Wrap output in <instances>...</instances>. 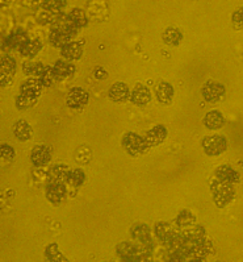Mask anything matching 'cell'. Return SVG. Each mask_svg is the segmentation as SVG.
I'll return each instance as SVG.
<instances>
[{"instance_id": "obj_1", "label": "cell", "mask_w": 243, "mask_h": 262, "mask_svg": "<svg viewBox=\"0 0 243 262\" xmlns=\"http://www.w3.org/2000/svg\"><path fill=\"white\" fill-rule=\"evenodd\" d=\"M78 33V28H75L74 25L71 24L70 20H68L66 24L63 25H59L57 28H53L50 31L49 34V42L52 43L54 48H62L67 45L68 42L72 41V38L77 36Z\"/></svg>"}, {"instance_id": "obj_2", "label": "cell", "mask_w": 243, "mask_h": 262, "mask_svg": "<svg viewBox=\"0 0 243 262\" xmlns=\"http://www.w3.org/2000/svg\"><path fill=\"white\" fill-rule=\"evenodd\" d=\"M210 190H212L213 199L217 207L228 206L235 196V191L231 183H225L215 178L210 183Z\"/></svg>"}, {"instance_id": "obj_3", "label": "cell", "mask_w": 243, "mask_h": 262, "mask_svg": "<svg viewBox=\"0 0 243 262\" xmlns=\"http://www.w3.org/2000/svg\"><path fill=\"white\" fill-rule=\"evenodd\" d=\"M123 146L132 157L143 155L150 146L148 145L145 137H141L134 132H128L123 137Z\"/></svg>"}, {"instance_id": "obj_4", "label": "cell", "mask_w": 243, "mask_h": 262, "mask_svg": "<svg viewBox=\"0 0 243 262\" xmlns=\"http://www.w3.org/2000/svg\"><path fill=\"white\" fill-rule=\"evenodd\" d=\"M203 148L205 155L214 157V156L222 155L226 148H228V141L224 136L218 135H212V136H206L203 140Z\"/></svg>"}, {"instance_id": "obj_5", "label": "cell", "mask_w": 243, "mask_h": 262, "mask_svg": "<svg viewBox=\"0 0 243 262\" xmlns=\"http://www.w3.org/2000/svg\"><path fill=\"white\" fill-rule=\"evenodd\" d=\"M201 94H203L204 99H205L206 102L217 103L218 100H221V99L224 98L225 87L224 84L218 83V82L208 80V82L203 86Z\"/></svg>"}, {"instance_id": "obj_6", "label": "cell", "mask_w": 243, "mask_h": 262, "mask_svg": "<svg viewBox=\"0 0 243 262\" xmlns=\"http://www.w3.org/2000/svg\"><path fill=\"white\" fill-rule=\"evenodd\" d=\"M132 236L133 238L139 244V247L148 248V249L153 250L154 248V243L151 238V232L150 228L145 224H138L132 229Z\"/></svg>"}, {"instance_id": "obj_7", "label": "cell", "mask_w": 243, "mask_h": 262, "mask_svg": "<svg viewBox=\"0 0 243 262\" xmlns=\"http://www.w3.org/2000/svg\"><path fill=\"white\" fill-rule=\"evenodd\" d=\"M16 73V61L10 56L2 58V69H0V80L2 86H11Z\"/></svg>"}, {"instance_id": "obj_8", "label": "cell", "mask_w": 243, "mask_h": 262, "mask_svg": "<svg viewBox=\"0 0 243 262\" xmlns=\"http://www.w3.org/2000/svg\"><path fill=\"white\" fill-rule=\"evenodd\" d=\"M52 160V148L47 145H37L31 153L32 164L36 167L46 166Z\"/></svg>"}, {"instance_id": "obj_9", "label": "cell", "mask_w": 243, "mask_h": 262, "mask_svg": "<svg viewBox=\"0 0 243 262\" xmlns=\"http://www.w3.org/2000/svg\"><path fill=\"white\" fill-rule=\"evenodd\" d=\"M66 185L59 182H47L46 198L53 204H61L66 199Z\"/></svg>"}, {"instance_id": "obj_10", "label": "cell", "mask_w": 243, "mask_h": 262, "mask_svg": "<svg viewBox=\"0 0 243 262\" xmlns=\"http://www.w3.org/2000/svg\"><path fill=\"white\" fill-rule=\"evenodd\" d=\"M89 100V95L86 90L80 89V87H74L71 89L67 94V99H66V103H67L68 107L71 108H80L86 105Z\"/></svg>"}, {"instance_id": "obj_11", "label": "cell", "mask_w": 243, "mask_h": 262, "mask_svg": "<svg viewBox=\"0 0 243 262\" xmlns=\"http://www.w3.org/2000/svg\"><path fill=\"white\" fill-rule=\"evenodd\" d=\"M42 89L43 84L40 78L32 77L25 80V82H22V84L20 86V94L32 96V98H40Z\"/></svg>"}, {"instance_id": "obj_12", "label": "cell", "mask_w": 243, "mask_h": 262, "mask_svg": "<svg viewBox=\"0 0 243 262\" xmlns=\"http://www.w3.org/2000/svg\"><path fill=\"white\" fill-rule=\"evenodd\" d=\"M130 102L134 105H138V107H143V105L148 104L151 100V94L150 90L148 89L143 84H138L133 89V91L130 93Z\"/></svg>"}, {"instance_id": "obj_13", "label": "cell", "mask_w": 243, "mask_h": 262, "mask_svg": "<svg viewBox=\"0 0 243 262\" xmlns=\"http://www.w3.org/2000/svg\"><path fill=\"white\" fill-rule=\"evenodd\" d=\"M154 232H155V236H157L158 240H160L162 243L167 244V247H168L169 244H171V241L175 238L176 233H178V232H176L175 229H174L173 227H171V225L166 222L158 223V224L155 225Z\"/></svg>"}, {"instance_id": "obj_14", "label": "cell", "mask_w": 243, "mask_h": 262, "mask_svg": "<svg viewBox=\"0 0 243 262\" xmlns=\"http://www.w3.org/2000/svg\"><path fill=\"white\" fill-rule=\"evenodd\" d=\"M215 178L225 183H238L240 181V176L237 170H234L233 167L228 166V165H222V166L217 167L215 170Z\"/></svg>"}, {"instance_id": "obj_15", "label": "cell", "mask_w": 243, "mask_h": 262, "mask_svg": "<svg viewBox=\"0 0 243 262\" xmlns=\"http://www.w3.org/2000/svg\"><path fill=\"white\" fill-rule=\"evenodd\" d=\"M7 45L11 48V49L15 50H21L22 48L29 42V36L28 33L22 29H17V31L12 32V33L7 37Z\"/></svg>"}, {"instance_id": "obj_16", "label": "cell", "mask_w": 243, "mask_h": 262, "mask_svg": "<svg viewBox=\"0 0 243 262\" xmlns=\"http://www.w3.org/2000/svg\"><path fill=\"white\" fill-rule=\"evenodd\" d=\"M167 137V128L164 125H155L154 128H151L148 133H146L145 140L148 142V145L157 146L166 140Z\"/></svg>"}, {"instance_id": "obj_17", "label": "cell", "mask_w": 243, "mask_h": 262, "mask_svg": "<svg viewBox=\"0 0 243 262\" xmlns=\"http://www.w3.org/2000/svg\"><path fill=\"white\" fill-rule=\"evenodd\" d=\"M68 169L66 165H54L47 171V182H59V183H67Z\"/></svg>"}, {"instance_id": "obj_18", "label": "cell", "mask_w": 243, "mask_h": 262, "mask_svg": "<svg viewBox=\"0 0 243 262\" xmlns=\"http://www.w3.org/2000/svg\"><path fill=\"white\" fill-rule=\"evenodd\" d=\"M61 53L63 58H66L67 61H77L83 54V47L78 41H71V42H68L67 45L62 48Z\"/></svg>"}, {"instance_id": "obj_19", "label": "cell", "mask_w": 243, "mask_h": 262, "mask_svg": "<svg viewBox=\"0 0 243 262\" xmlns=\"http://www.w3.org/2000/svg\"><path fill=\"white\" fill-rule=\"evenodd\" d=\"M129 96H130L129 87H128V84L123 83V82L114 83L113 86L109 89V98H111L113 102H117V103L125 102Z\"/></svg>"}, {"instance_id": "obj_20", "label": "cell", "mask_w": 243, "mask_h": 262, "mask_svg": "<svg viewBox=\"0 0 243 262\" xmlns=\"http://www.w3.org/2000/svg\"><path fill=\"white\" fill-rule=\"evenodd\" d=\"M225 119L222 116V114L217 110H213V111H209L204 117V125L208 128V129L217 130L220 128L224 126Z\"/></svg>"}, {"instance_id": "obj_21", "label": "cell", "mask_w": 243, "mask_h": 262, "mask_svg": "<svg viewBox=\"0 0 243 262\" xmlns=\"http://www.w3.org/2000/svg\"><path fill=\"white\" fill-rule=\"evenodd\" d=\"M53 68H54V71H56L58 79H67V78H71L75 74V70H77L74 63H71V62L67 61H62V59L57 61Z\"/></svg>"}, {"instance_id": "obj_22", "label": "cell", "mask_w": 243, "mask_h": 262, "mask_svg": "<svg viewBox=\"0 0 243 262\" xmlns=\"http://www.w3.org/2000/svg\"><path fill=\"white\" fill-rule=\"evenodd\" d=\"M13 133H15L16 139L20 140V141H28L32 139L33 130L27 121L19 120L13 124Z\"/></svg>"}, {"instance_id": "obj_23", "label": "cell", "mask_w": 243, "mask_h": 262, "mask_svg": "<svg viewBox=\"0 0 243 262\" xmlns=\"http://www.w3.org/2000/svg\"><path fill=\"white\" fill-rule=\"evenodd\" d=\"M157 98L162 104H169L174 99V87L167 82H162L157 89Z\"/></svg>"}, {"instance_id": "obj_24", "label": "cell", "mask_w": 243, "mask_h": 262, "mask_svg": "<svg viewBox=\"0 0 243 262\" xmlns=\"http://www.w3.org/2000/svg\"><path fill=\"white\" fill-rule=\"evenodd\" d=\"M41 49H42V41L40 38H34V40L29 41L20 52H21L22 56L31 59L37 56Z\"/></svg>"}, {"instance_id": "obj_25", "label": "cell", "mask_w": 243, "mask_h": 262, "mask_svg": "<svg viewBox=\"0 0 243 262\" xmlns=\"http://www.w3.org/2000/svg\"><path fill=\"white\" fill-rule=\"evenodd\" d=\"M43 70H45V66L42 65V62H24L22 63V71L28 77L40 78Z\"/></svg>"}, {"instance_id": "obj_26", "label": "cell", "mask_w": 243, "mask_h": 262, "mask_svg": "<svg viewBox=\"0 0 243 262\" xmlns=\"http://www.w3.org/2000/svg\"><path fill=\"white\" fill-rule=\"evenodd\" d=\"M67 16H68V20H70V23L74 25L75 28H78V29L83 28V27H86L87 25L86 15H84L83 11L79 10V8H74V10L71 11Z\"/></svg>"}, {"instance_id": "obj_27", "label": "cell", "mask_w": 243, "mask_h": 262, "mask_svg": "<svg viewBox=\"0 0 243 262\" xmlns=\"http://www.w3.org/2000/svg\"><path fill=\"white\" fill-rule=\"evenodd\" d=\"M163 40L167 45H171V47H176L180 43V41L183 40V34L179 29L175 28H168L164 31L163 33Z\"/></svg>"}, {"instance_id": "obj_28", "label": "cell", "mask_w": 243, "mask_h": 262, "mask_svg": "<svg viewBox=\"0 0 243 262\" xmlns=\"http://www.w3.org/2000/svg\"><path fill=\"white\" fill-rule=\"evenodd\" d=\"M86 181V174L82 169H72L68 171L67 176V183L74 187H79L82 186Z\"/></svg>"}, {"instance_id": "obj_29", "label": "cell", "mask_w": 243, "mask_h": 262, "mask_svg": "<svg viewBox=\"0 0 243 262\" xmlns=\"http://www.w3.org/2000/svg\"><path fill=\"white\" fill-rule=\"evenodd\" d=\"M175 222L179 228L184 229L195 225V223H196V217H195V215H192L189 211H182V212L179 213L178 217H176Z\"/></svg>"}, {"instance_id": "obj_30", "label": "cell", "mask_w": 243, "mask_h": 262, "mask_svg": "<svg viewBox=\"0 0 243 262\" xmlns=\"http://www.w3.org/2000/svg\"><path fill=\"white\" fill-rule=\"evenodd\" d=\"M38 98H32V96L24 95V94H20L16 98V107L17 110H21V111H25V110H29V108L34 107L37 104Z\"/></svg>"}, {"instance_id": "obj_31", "label": "cell", "mask_w": 243, "mask_h": 262, "mask_svg": "<svg viewBox=\"0 0 243 262\" xmlns=\"http://www.w3.org/2000/svg\"><path fill=\"white\" fill-rule=\"evenodd\" d=\"M66 6H67L66 0H43L42 2L43 10L52 13L61 12Z\"/></svg>"}, {"instance_id": "obj_32", "label": "cell", "mask_w": 243, "mask_h": 262, "mask_svg": "<svg viewBox=\"0 0 243 262\" xmlns=\"http://www.w3.org/2000/svg\"><path fill=\"white\" fill-rule=\"evenodd\" d=\"M40 79L42 82L43 87H52L53 84L56 83V80H58V77H57L56 71H54V68L46 66L45 70H43L42 75L40 77Z\"/></svg>"}, {"instance_id": "obj_33", "label": "cell", "mask_w": 243, "mask_h": 262, "mask_svg": "<svg viewBox=\"0 0 243 262\" xmlns=\"http://www.w3.org/2000/svg\"><path fill=\"white\" fill-rule=\"evenodd\" d=\"M46 258L50 259V261H61V259L66 261V258L62 256L56 244H52L50 247L46 248Z\"/></svg>"}, {"instance_id": "obj_34", "label": "cell", "mask_w": 243, "mask_h": 262, "mask_svg": "<svg viewBox=\"0 0 243 262\" xmlns=\"http://www.w3.org/2000/svg\"><path fill=\"white\" fill-rule=\"evenodd\" d=\"M0 150H2V158H3L4 161L11 162V161L15 158V150H13L12 146H10L8 144H3Z\"/></svg>"}, {"instance_id": "obj_35", "label": "cell", "mask_w": 243, "mask_h": 262, "mask_svg": "<svg viewBox=\"0 0 243 262\" xmlns=\"http://www.w3.org/2000/svg\"><path fill=\"white\" fill-rule=\"evenodd\" d=\"M233 24L237 29H243V8H238L233 13Z\"/></svg>"}, {"instance_id": "obj_36", "label": "cell", "mask_w": 243, "mask_h": 262, "mask_svg": "<svg viewBox=\"0 0 243 262\" xmlns=\"http://www.w3.org/2000/svg\"><path fill=\"white\" fill-rule=\"evenodd\" d=\"M93 75H95V78H98V79L103 80V79H107L108 73L107 70H104L103 68H96L95 71H93Z\"/></svg>"}]
</instances>
